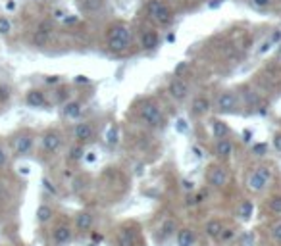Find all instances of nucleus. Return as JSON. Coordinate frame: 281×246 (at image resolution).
Returning a JSON list of instances; mask_svg holds the SVG:
<instances>
[{
  "instance_id": "obj_15",
  "label": "nucleus",
  "mask_w": 281,
  "mask_h": 246,
  "mask_svg": "<svg viewBox=\"0 0 281 246\" xmlns=\"http://www.w3.org/2000/svg\"><path fill=\"white\" fill-rule=\"evenodd\" d=\"M83 112V104L79 100H66L62 104V115L66 119H77Z\"/></svg>"
},
{
  "instance_id": "obj_16",
  "label": "nucleus",
  "mask_w": 281,
  "mask_h": 246,
  "mask_svg": "<svg viewBox=\"0 0 281 246\" xmlns=\"http://www.w3.org/2000/svg\"><path fill=\"white\" fill-rule=\"evenodd\" d=\"M212 110V100L206 96H197L193 98V104H191V112L193 115H206Z\"/></svg>"
},
{
  "instance_id": "obj_47",
  "label": "nucleus",
  "mask_w": 281,
  "mask_h": 246,
  "mask_svg": "<svg viewBox=\"0 0 281 246\" xmlns=\"http://www.w3.org/2000/svg\"><path fill=\"white\" fill-rule=\"evenodd\" d=\"M64 22H66V23H75V22H77V18H75V16H70V18H64Z\"/></svg>"
},
{
  "instance_id": "obj_34",
  "label": "nucleus",
  "mask_w": 281,
  "mask_h": 246,
  "mask_svg": "<svg viewBox=\"0 0 281 246\" xmlns=\"http://www.w3.org/2000/svg\"><path fill=\"white\" fill-rule=\"evenodd\" d=\"M233 237H235V231H233V229H224L218 241H229V239H233Z\"/></svg>"
},
{
  "instance_id": "obj_49",
  "label": "nucleus",
  "mask_w": 281,
  "mask_h": 246,
  "mask_svg": "<svg viewBox=\"0 0 281 246\" xmlns=\"http://www.w3.org/2000/svg\"><path fill=\"white\" fill-rule=\"evenodd\" d=\"M96 156H94V152H89V156H87V162H94Z\"/></svg>"
},
{
  "instance_id": "obj_26",
  "label": "nucleus",
  "mask_w": 281,
  "mask_h": 246,
  "mask_svg": "<svg viewBox=\"0 0 281 246\" xmlns=\"http://www.w3.org/2000/svg\"><path fill=\"white\" fill-rule=\"evenodd\" d=\"M268 210H270V214H274V216H281V194H274V196L268 200Z\"/></svg>"
},
{
  "instance_id": "obj_21",
  "label": "nucleus",
  "mask_w": 281,
  "mask_h": 246,
  "mask_svg": "<svg viewBox=\"0 0 281 246\" xmlns=\"http://www.w3.org/2000/svg\"><path fill=\"white\" fill-rule=\"evenodd\" d=\"M79 6L85 14H96L104 8V0H79Z\"/></svg>"
},
{
  "instance_id": "obj_2",
  "label": "nucleus",
  "mask_w": 281,
  "mask_h": 246,
  "mask_svg": "<svg viewBox=\"0 0 281 246\" xmlns=\"http://www.w3.org/2000/svg\"><path fill=\"white\" fill-rule=\"evenodd\" d=\"M144 12H146L148 20H152L160 27H169L173 23V12L164 0H146Z\"/></svg>"
},
{
  "instance_id": "obj_37",
  "label": "nucleus",
  "mask_w": 281,
  "mask_h": 246,
  "mask_svg": "<svg viewBox=\"0 0 281 246\" xmlns=\"http://www.w3.org/2000/svg\"><path fill=\"white\" fill-rule=\"evenodd\" d=\"M43 185H45V189H47L48 192H52V194H56L58 191H56V187L50 183V179H47V177H43Z\"/></svg>"
},
{
  "instance_id": "obj_23",
  "label": "nucleus",
  "mask_w": 281,
  "mask_h": 246,
  "mask_svg": "<svg viewBox=\"0 0 281 246\" xmlns=\"http://www.w3.org/2000/svg\"><path fill=\"white\" fill-rule=\"evenodd\" d=\"M222 231H224V225L220 219H210L208 223H206V235L210 237V239H220V235H222Z\"/></svg>"
},
{
  "instance_id": "obj_42",
  "label": "nucleus",
  "mask_w": 281,
  "mask_h": 246,
  "mask_svg": "<svg viewBox=\"0 0 281 246\" xmlns=\"http://www.w3.org/2000/svg\"><path fill=\"white\" fill-rule=\"evenodd\" d=\"M75 83H91V79L87 75H77L75 77Z\"/></svg>"
},
{
  "instance_id": "obj_20",
  "label": "nucleus",
  "mask_w": 281,
  "mask_h": 246,
  "mask_svg": "<svg viewBox=\"0 0 281 246\" xmlns=\"http://www.w3.org/2000/svg\"><path fill=\"white\" fill-rule=\"evenodd\" d=\"M253 212H254V204L253 200H243L237 208V216L243 219V221H249L253 218Z\"/></svg>"
},
{
  "instance_id": "obj_14",
  "label": "nucleus",
  "mask_w": 281,
  "mask_h": 246,
  "mask_svg": "<svg viewBox=\"0 0 281 246\" xmlns=\"http://www.w3.org/2000/svg\"><path fill=\"white\" fill-rule=\"evenodd\" d=\"M214 154L220 158V160H227V158H231L233 154V144H231V140L225 137V138H218L216 140V146H214Z\"/></svg>"
},
{
  "instance_id": "obj_31",
  "label": "nucleus",
  "mask_w": 281,
  "mask_h": 246,
  "mask_svg": "<svg viewBox=\"0 0 281 246\" xmlns=\"http://www.w3.org/2000/svg\"><path fill=\"white\" fill-rule=\"evenodd\" d=\"M266 152H268V144H266V142L253 144V154H254V156H264Z\"/></svg>"
},
{
  "instance_id": "obj_4",
  "label": "nucleus",
  "mask_w": 281,
  "mask_h": 246,
  "mask_svg": "<svg viewBox=\"0 0 281 246\" xmlns=\"http://www.w3.org/2000/svg\"><path fill=\"white\" fill-rule=\"evenodd\" d=\"M139 117L146 125H150V127H160V125H164V121H166L160 106H158L154 100H144V102H140Z\"/></svg>"
},
{
  "instance_id": "obj_36",
  "label": "nucleus",
  "mask_w": 281,
  "mask_h": 246,
  "mask_svg": "<svg viewBox=\"0 0 281 246\" xmlns=\"http://www.w3.org/2000/svg\"><path fill=\"white\" fill-rule=\"evenodd\" d=\"M181 187H183V191H187V192H193V191H195V183L189 179H181Z\"/></svg>"
},
{
  "instance_id": "obj_19",
  "label": "nucleus",
  "mask_w": 281,
  "mask_h": 246,
  "mask_svg": "<svg viewBox=\"0 0 281 246\" xmlns=\"http://www.w3.org/2000/svg\"><path fill=\"white\" fill-rule=\"evenodd\" d=\"M75 227H77V231H89L91 227H93V216L89 214V212H79L77 214V218H75Z\"/></svg>"
},
{
  "instance_id": "obj_5",
  "label": "nucleus",
  "mask_w": 281,
  "mask_h": 246,
  "mask_svg": "<svg viewBox=\"0 0 281 246\" xmlns=\"http://www.w3.org/2000/svg\"><path fill=\"white\" fill-rule=\"evenodd\" d=\"M33 146H35V135H33V131L24 129V131L14 135V138H12V150H14L16 156H29L31 150H33Z\"/></svg>"
},
{
  "instance_id": "obj_44",
  "label": "nucleus",
  "mask_w": 281,
  "mask_h": 246,
  "mask_svg": "<svg viewBox=\"0 0 281 246\" xmlns=\"http://www.w3.org/2000/svg\"><path fill=\"white\" fill-rule=\"evenodd\" d=\"M175 39H177V37H175V33H169V35L166 37V41H168V43H175Z\"/></svg>"
},
{
  "instance_id": "obj_25",
  "label": "nucleus",
  "mask_w": 281,
  "mask_h": 246,
  "mask_svg": "<svg viewBox=\"0 0 281 246\" xmlns=\"http://www.w3.org/2000/svg\"><path fill=\"white\" fill-rule=\"evenodd\" d=\"M83 158H85V148H83V144H81V142L73 144L70 148V156H68V160H70V162H79V160H83Z\"/></svg>"
},
{
  "instance_id": "obj_50",
  "label": "nucleus",
  "mask_w": 281,
  "mask_h": 246,
  "mask_svg": "<svg viewBox=\"0 0 281 246\" xmlns=\"http://www.w3.org/2000/svg\"><path fill=\"white\" fill-rule=\"evenodd\" d=\"M6 6H8V10H16V2H8Z\"/></svg>"
},
{
  "instance_id": "obj_29",
  "label": "nucleus",
  "mask_w": 281,
  "mask_h": 246,
  "mask_svg": "<svg viewBox=\"0 0 281 246\" xmlns=\"http://www.w3.org/2000/svg\"><path fill=\"white\" fill-rule=\"evenodd\" d=\"M12 87L8 83H0V104H8L12 98Z\"/></svg>"
},
{
  "instance_id": "obj_24",
  "label": "nucleus",
  "mask_w": 281,
  "mask_h": 246,
  "mask_svg": "<svg viewBox=\"0 0 281 246\" xmlns=\"http://www.w3.org/2000/svg\"><path fill=\"white\" fill-rule=\"evenodd\" d=\"M52 216H54V210H52L48 204H41V206L37 208V221H39V223H48V221L52 219Z\"/></svg>"
},
{
  "instance_id": "obj_12",
  "label": "nucleus",
  "mask_w": 281,
  "mask_h": 246,
  "mask_svg": "<svg viewBox=\"0 0 281 246\" xmlns=\"http://www.w3.org/2000/svg\"><path fill=\"white\" fill-rule=\"evenodd\" d=\"M140 46H142V50H146V52H154V50L160 46L158 33H156L154 29H144L142 35H140Z\"/></svg>"
},
{
  "instance_id": "obj_22",
  "label": "nucleus",
  "mask_w": 281,
  "mask_h": 246,
  "mask_svg": "<svg viewBox=\"0 0 281 246\" xmlns=\"http://www.w3.org/2000/svg\"><path fill=\"white\" fill-rule=\"evenodd\" d=\"M175 227H177V223H175V219H173V218L164 219V223L160 225V239H162V241L169 239V237L175 233Z\"/></svg>"
},
{
  "instance_id": "obj_6",
  "label": "nucleus",
  "mask_w": 281,
  "mask_h": 246,
  "mask_svg": "<svg viewBox=\"0 0 281 246\" xmlns=\"http://www.w3.org/2000/svg\"><path fill=\"white\" fill-rule=\"evenodd\" d=\"M214 108L220 113H235L239 110V96L231 92V90H224L218 98H216V104Z\"/></svg>"
},
{
  "instance_id": "obj_35",
  "label": "nucleus",
  "mask_w": 281,
  "mask_h": 246,
  "mask_svg": "<svg viewBox=\"0 0 281 246\" xmlns=\"http://www.w3.org/2000/svg\"><path fill=\"white\" fill-rule=\"evenodd\" d=\"M241 246H254V237H253L251 233L243 235V239H241Z\"/></svg>"
},
{
  "instance_id": "obj_43",
  "label": "nucleus",
  "mask_w": 281,
  "mask_h": 246,
  "mask_svg": "<svg viewBox=\"0 0 281 246\" xmlns=\"http://www.w3.org/2000/svg\"><path fill=\"white\" fill-rule=\"evenodd\" d=\"M280 39H281V31H276V33H274V35L270 37V41H272V45H274V43H278Z\"/></svg>"
},
{
  "instance_id": "obj_27",
  "label": "nucleus",
  "mask_w": 281,
  "mask_h": 246,
  "mask_svg": "<svg viewBox=\"0 0 281 246\" xmlns=\"http://www.w3.org/2000/svg\"><path fill=\"white\" fill-rule=\"evenodd\" d=\"M12 31H14L12 20H10L8 16H0V35H2V37H8V35H12Z\"/></svg>"
},
{
  "instance_id": "obj_40",
  "label": "nucleus",
  "mask_w": 281,
  "mask_h": 246,
  "mask_svg": "<svg viewBox=\"0 0 281 246\" xmlns=\"http://www.w3.org/2000/svg\"><path fill=\"white\" fill-rule=\"evenodd\" d=\"M193 196H195V206H197V204H200V202L204 200L208 194H206V191H200V192H197V194H193Z\"/></svg>"
},
{
  "instance_id": "obj_52",
  "label": "nucleus",
  "mask_w": 281,
  "mask_h": 246,
  "mask_svg": "<svg viewBox=\"0 0 281 246\" xmlns=\"http://www.w3.org/2000/svg\"><path fill=\"white\" fill-rule=\"evenodd\" d=\"M33 2H43V0H33Z\"/></svg>"
},
{
  "instance_id": "obj_18",
  "label": "nucleus",
  "mask_w": 281,
  "mask_h": 246,
  "mask_svg": "<svg viewBox=\"0 0 281 246\" xmlns=\"http://www.w3.org/2000/svg\"><path fill=\"white\" fill-rule=\"evenodd\" d=\"M175 241H177V246H193L195 243V233L189 229V227H181L175 235Z\"/></svg>"
},
{
  "instance_id": "obj_39",
  "label": "nucleus",
  "mask_w": 281,
  "mask_h": 246,
  "mask_svg": "<svg viewBox=\"0 0 281 246\" xmlns=\"http://www.w3.org/2000/svg\"><path fill=\"white\" fill-rule=\"evenodd\" d=\"M6 164H8V154H6V150H4L2 144H0V169H2Z\"/></svg>"
},
{
  "instance_id": "obj_13",
  "label": "nucleus",
  "mask_w": 281,
  "mask_h": 246,
  "mask_svg": "<svg viewBox=\"0 0 281 246\" xmlns=\"http://www.w3.org/2000/svg\"><path fill=\"white\" fill-rule=\"evenodd\" d=\"M71 237H73V231H71L70 225H66V223L58 225V227L52 231V243L56 246L68 245L71 241Z\"/></svg>"
},
{
  "instance_id": "obj_33",
  "label": "nucleus",
  "mask_w": 281,
  "mask_h": 246,
  "mask_svg": "<svg viewBox=\"0 0 281 246\" xmlns=\"http://www.w3.org/2000/svg\"><path fill=\"white\" fill-rule=\"evenodd\" d=\"M272 237H274V241H276V243H280L281 245V221L272 227Z\"/></svg>"
},
{
  "instance_id": "obj_17",
  "label": "nucleus",
  "mask_w": 281,
  "mask_h": 246,
  "mask_svg": "<svg viewBox=\"0 0 281 246\" xmlns=\"http://www.w3.org/2000/svg\"><path fill=\"white\" fill-rule=\"evenodd\" d=\"M212 125V133L216 138H225L227 135L231 133V129H229V125L225 123V121H222V119H218V117H214L210 121Z\"/></svg>"
},
{
  "instance_id": "obj_46",
  "label": "nucleus",
  "mask_w": 281,
  "mask_h": 246,
  "mask_svg": "<svg viewBox=\"0 0 281 246\" xmlns=\"http://www.w3.org/2000/svg\"><path fill=\"white\" fill-rule=\"evenodd\" d=\"M93 241H94V243H100V241H102V235H98V233H93Z\"/></svg>"
},
{
  "instance_id": "obj_48",
  "label": "nucleus",
  "mask_w": 281,
  "mask_h": 246,
  "mask_svg": "<svg viewBox=\"0 0 281 246\" xmlns=\"http://www.w3.org/2000/svg\"><path fill=\"white\" fill-rule=\"evenodd\" d=\"M243 137H245L243 140H245V142H249V140H251V131H245V133H243Z\"/></svg>"
},
{
  "instance_id": "obj_8",
  "label": "nucleus",
  "mask_w": 281,
  "mask_h": 246,
  "mask_svg": "<svg viewBox=\"0 0 281 246\" xmlns=\"http://www.w3.org/2000/svg\"><path fill=\"white\" fill-rule=\"evenodd\" d=\"M168 92H169V96H171L175 102L187 100V96H189L187 81H183L181 77H173V79L168 83Z\"/></svg>"
},
{
  "instance_id": "obj_38",
  "label": "nucleus",
  "mask_w": 281,
  "mask_h": 246,
  "mask_svg": "<svg viewBox=\"0 0 281 246\" xmlns=\"http://www.w3.org/2000/svg\"><path fill=\"white\" fill-rule=\"evenodd\" d=\"M272 144H274V148H276L278 152H281V131H280V133L274 135V140H272Z\"/></svg>"
},
{
  "instance_id": "obj_45",
  "label": "nucleus",
  "mask_w": 281,
  "mask_h": 246,
  "mask_svg": "<svg viewBox=\"0 0 281 246\" xmlns=\"http://www.w3.org/2000/svg\"><path fill=\"white\" fill-rule=\"evenodd\" d=\"M222 2H224V0H214V2H210V4H208V8H218Z\"/></svg>"
},
{
  "instance_id": "obj_3",
  "label": "nucleus",
  "mask_w": 281,
  "mask_h": 246,
  "mask_svg": "<svg viewBox=\"0 0 281 246\" xmlns=\"http://www.w3.org/2000/svg\"><path fill=\"white\" fill-rule=\"evenodd\" d=\"M272 175H274V171H272L270 165H258V167H254V169L249 173V177H247V189H249L251 192H262V191L270 185Z\"/></svg>"
},
{
  "instance_id": "obj_51",
  "label": "nucleus",
  "mask_w": 281,
  "mask_h": 246,
  "mask_svg": "<svg viewBox=\"0 0 281 246\" xmlns=\"http://www.w3.org/2000/svg\"><path fill=\"white\" fill-rule=\"evenodd\" d=\"M278 56L281 58V43H280V46H278Z\"/></svg>"
},
{
  "instance_id": "obj_53",
  "label": "nucleus",
  "mask_w": 281,
  "mask_h": 246,
  "mask_svg": "<svg viewBox=\"0 0 281 246\" xmlns=\"http://www.w3.org/2000/svg\"><path fill=\"white\" fill-rule=\"evenodd\" d=\"M91 246H94V245H91Z\"/></svg>"
},
{
  "instance_id": "obj_9",
  "label": "nucleus",
  "mask_w": 281,
  "mask_h": 246,
  "mask_svg": "<svg viewBox=\"0 0 281 246\" xmlns=\"http://www.w3.org/2000/svg\"><path fill=\"white\" fill-rule=\"evenodd\" d=\"M25 104L29 108H47L48 106V98H47V92L41 89H29L25 92Z\"/></svg>"
},
{
  "instance_id": "obj_10",
  "label": "nucleus",
  "mask_w": 281,
  "mask_h": 246,
  "mask_svg": "<svg viewBox=\"0 0 281 246\" xmlns=\"http://www.w3.org/2000/svg\"><path fill=\"white\" fill-rule=\"evenodd\" d=\"M93 137H94V127L91 121H79V123H75V127H73V138H75V142L85 144V142L93 140Z\"/></svg>"
},
{
  "instance_id": "obj_32",
  "label": "nucleus",
  "mask_w": 281,
  "mask_h": 246,
  "mask_svg": "<svg viewBox=\"0 0 281 246\" xmlns=\"http://www.w3.org/2000/svg\"><path fill=\"white\" fill-rule=\"evenodd\" d=\"M106 142H108L110 146L117 144V131H116V127H114V125H112V127L108 129V137H106Z\"/></svg>"
},
{
  "instance_id": "obj_1",
  "label": "nucleus",
  "mask_w": 281,
  "mask_h": 246,
  "mask_svg": "<svg viewBox=\"0 0 281 246\" xmlns=\"http://www.w3.org/2000/svg\"><path fill=\"white\" fill-rule=\"evenodd\" d=\"M106 46L114 54H123L131 46V27L123 22H116L114 25H110Z\"/></svg>"
},
{
  "instance_id": "obj_30",
  "label": "nucleus",
  "mask_w": 281,
  "mask_h": 246,
  "mask_svg": "<svg viewBox=\"0 0 281 246\" xmlns=\"http://www.w3.org/2000/svg\"><path fill=\"white\" fill-rule=\"evenodd\" d=\"M249 4L254 8V10H266L272 6V0H249Z\"/></svg>"
},
{
  "instance_id": "obj_11",
  "label": "nucleus",
  "mask_w": 281,
  "mask_h": 246,
  "mask_svg": "<svg viewBox=\"0 0 281 246\" xmlns=\"http://www.w3.org/2000/svg\"><path fill=\"white\" fill-rule=\"evenodd\" d=\"M227 169L224 165H212L208 171V183L216 189H222L224 185H227Z\"/></svg>"
},
{
  "instance_id": "obj_41",
  "label": "nucleus",
  "mask_w": 281,
  "mask_h": 246,
  "mask_svg": "<svg viewBox=\"0 0 281 246\" xmlns=\"http://www.w3.org/2000/svg\"><path fill=\"white\" fill-rule=\"evenodd\" d=\"M45 81H47L48 85H56V83H60V77H58V75H50V77H47Z\"/></svg>"
},
{
  "instance_id": "obj_28",
  "label": "nucleus",
  "mask_w": 281,
  "mask_h": 246,
  "mask_svg": "<svg viewBox=\"0 0 281 246\" xmlns=\"http://www.w3.org/2000/svg\"><path fill=\"white\" fill-rule=\"evenodd\" d=\"M133 241H135V233L133 231L123 229L119 233V246H133Z\"/></svg>"
},
{
  "instance_id": "obj_7",
  "label": "nucleus",
  "mask_w": 281,
  "mask_h": 246,
  "mask_svg": "<svg viewBox=\"0 0 281 246\" xmlns=\"http://www.w3.org/2000/svg\"><path fill=\"white\" fill-rule=\"evenodd\" d=\"M41 144H43V150L48 154H56L62 144H64V137L58 129H48L45 131V135L41 137Z\"/></svg>"
}]
</instances>
